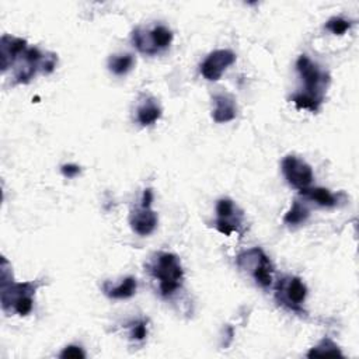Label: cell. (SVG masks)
Returning a JSON list of instances; mask_svg holds the SVG:
<instances>
[{
  "label": "cell",
  "instance_id": "12",
  "mask_svg": "<svg viewBox=\"0 0 359 359\" xmlns=\"http://www.w3.org/2000/svg\"><path fill=\"white\" fill-rule=\"evenodd\" d=\"M213 109L212 118L217 123H226L236 118L237 115V104L231 94L229 93H216L212 98Z\"/></svg>",
  "mask_w": 359,
  "mask_h": 359
},
{
  "label": "cell",
  "instance_id": "10",
  "mask_svg": "<svg viewBox=\"0 0 359 359\" xmlns=\"http://www.w3.org/2000/svg\"><path fill=\"white\" fill-rule=\"evenodd\" d=\"M236 62V53L230 49H216L201 63V74L209 81H217L226 69Z\"/></svg>",
  "mask_w": 359,
  "mask_h": 359
},
{
  "label": "cell",
  "instance_id": "14",
  "mask_svg": "<svg viewBox=\"0 0 359 359\" xmlns=\"http://www.w3.org/2000/svg\"><path fill=\"white\" fill-rule=\"evenodd\" d=\"M136 287H137V282H136V278L133 276H126L118 285H112L111 282L102 283L104 294L108 296L109 299H116V300L132 297L136 293Z\"/></svg>",
  "mask_w": 359,
  "mask_h": 359
},
{
  "label": "cell",
  "instance_id": "21",
  "mask_svg": "<svg viewBox=\"0 0 359 359\" xmlns=\"http://www.w3.org/2000/svg\"><path fill=\"white\" fill-rule=\"evenodd\" d=\"M129 337L130 339L133 341H144L146 337H147V324L144 320H137L135 321L132 325H130V330H129Z\"/></svg>",
  "mask_w": 359,
  "mask_h": 359
},
{
  "label": "cell",
  "instance_id": "7",
  "mask_svg": "<svg viewBox=\"0 0 359 359\" xmlns=\"http://www.w3.org/2000/svg\"><path fill=\"white\" fill-rule=\"evenodd\" d=\"M282 172L287 184L299 191L311 187L314 180L310 164L293 154H289L282 160Z\"/></svg>",
  "mask_w": 359,
  "mask_h": 359
},
{
  "label": "cell",
  "instance_id": "22",
  "mask_svg": "<svg viewBox=\"0 0 359 359\" xmlns=\"http://www.w3.org/2000/svg\"><path fill=\"white\" fill-rule=\"evenodd\" d=\"M86 356L87 355H86L84 349L79 345H67L59 353V358H62V359H84Z\"/></svg>",
  "mask_w": 359,
  "mask_h": 359
},
{
  "label": "cell",
  "instance_id": "4",
  "mask_svg": "<svg viewBox=\"0 0 359 359\" xmlns=\"http://www.w3.org/2000/svg\"><path fill=\"white\" fill-rule=\"evenodd\" d=\"M236 265L252 276L261 287H269L272 285L273 265L262 248L252 247L240 252L236 257Z\"/></svg>",
  "mask_w": 359,
  "mask_h": 359
},
{
  "label": "cell",
  "instance_id": "1",
  "mask_svg": "<svg viewBox=\"0 0 359 359\" xmlns=\"http://www.w3.org/2000/svg\"><path fill=\"white\" fill-rule=\"evenodd\" d=\"M296 70L303 83V88L292 95V102L297 109H307L310 112L318 111L324 102L325 91L330 84V74L307 55H300L297 57Z\"/></svg>",
  "mask_w": 359,
  "mask_h": 359
},
{
  "label": "cell",
  "instance_id": "3",
  "mask_svg": "<svg viewBox=\"0 0 359 359\" xmlns=\"http://www.w3.org/2000/svg\"><path fill=\"white\" fill-rule=\"evenodd\" d=\"M147 266L151 276L158 280V290L161 296L170 297L181 287L184 269L175 254L157 252Z\"/></svg>",
  "mask_w": 359,
  "mask_h": 359
},
{
  "label": "cell",
  "instance_id": "16",
  "mask_svg": "<svg viewBox=\"0 0 359 359\" xmlns=\"http://www.w3.org/2000/svg\"><path fill=\"white\" fill-rule=\"evenodd\" d=\"M300 195L304 199H307L310 202H314L316 205L323 206V208H334V206L338 205V195L332 194L327 188L309 187L306 189H302Z\"/></svg>",
  "mask_w": 359,
  "mask_h": 359
},
{
  "label": "cell",
  "instance_id": "18",
  "mask_svg": "<svg viewBox=\"0 0 359 359\" xmlns=\"http://www.w3.org/2000/svg\"><path fill=\"white\" fill-rule=\"evenodd\" d=\"M309 216H310L309 208L303 202H300V201H293L290 209L283 216V223L287 224L289 227L302 226V224H304L307 222Z\"/></svg>",
  "mask_w": 359,
  "mask_h": 359
},
{
  "label": "cell",
  "instance_id": "11",
  "mask_svg": "<svg viewBox=\"0 0 359 359\" xmlns=\"http://www.w3.org/2000/svg\"><path fill=\"white\" fill-rule=\"evenodd\" d=\"M27 48V41L24 38L3 35L0 39L1 70L6 72L8 67H11Z\"/></svg>",
  "mask_w": 359,
  "mask_h": 359
},
{
  "label": "cell",
  "instance_id": "9",
  "mask_svg": "<svg viewBox=\"0 0 359 359\" xmlns=\"http://www.w3.org/2000/svg\"><path fill=\"white\" fill-rule=\"evenodd\" d=\"M45 53H42L38 48L29 46L27 48L22 55L15 60L13 65L15 67L14 70V81L17 84H27L29 83L38 70L42 67Z\"/></svg>",
  "mask_w": 359,
  "mask_h": 359
},
{
  "label": "cell",
  "instance_id": "15",
  "mask_svg": "<svg viewBox=\"0 0 359 359\" xmlns=\"http://www.w3.org/2000/svg\"><path fill=\"white\" fill-rule=\"evenodd\" d=\"M161 107L153 97H146L136 109V119L142 126H150L161 118Z\"/></svg>",
  "mask_w": 359,
  "mask_h": 359
},
{
  "label": "cell",
  "instance_id": "8",
  "mask_svg": "<svg viewBox=\"0 0 359 359\" xmlns=\"http://www.w3.org/2000/svg\"><path fill=\"white\" fill-rule=\"evenodd\" d=\"M243 219V210L230 198H220L216 202V229L222 234L231 236L238 231Z\"/></svg>",
  "mask_w": 359,
  "mask_h": 359
},
{
  "label": "cell",
  "instance_id": "20",
  "mask_svg": "<svg viewBox=\"0 0 359 359\" xmlns=\"http://www.w3.org/2000/svg\"><path fill=\"white\" fill-rule=\"evenodd\" d=\"M351 25H352V22L342 17H331L325 22V28L330 32H332L334 35H344L351 28Z\"/></svg>",
  "mask_w": 359,
  "mask_h": 359
},
{
  "label": "cell",
  "instance_id": "17",
  "mask_svg": "<svg viewBox=\"0 0 359 359\" xmlns=\"http://www.w3.org/2000/svg\"><path fill=\"white\" fill-rule=\"evenodd\" d=\"M307 358H324V356H332V358H344V353L341 352V348L334 342L331 338L325 337L323 338L317 345L310 348V351L306 355Z\"/></svg>",
  "mask_w": 359,
  "mask_h": 359
},
{
  "label": "cell",
  "instance_id": "19",
  "mask_svg": "<svg viewBox=\"0 0 359 359\" xmlns=\"http://www.w3.org/2000/svg\"><path fill=\"white\" fill-rule=\"evenodd\" d=\"M135 66V57L130 53L112 55L108 59V69L116 76H123Z\"/></svg>",
  "mask_w": 359,
  "mask_h": 359
},
{
  "label": "cell",
  "instance_id": "23",
  "mask_svg": "<svg viewBox=\"0 0 359 359\" xmlns=\"http://www.w3.org/2000/svg\"><path fill=\"white\" fill-rule=\"evenodd\" d=\"M60 171H62V174L66 177V178H74V177H77L79 174H80V167L77 165V164H63L62 167H60Z\"/></svg>",
  "mask_w": 359,
  "mask_h": 359
},
{
  "label": "cell",
  "instance_id": "6",
  "mask_svg": "<svg viewBox=\"0 0 359 359\" xmlns=\"http://www.w3.org/2000/svg\"><path fill=\"white\" fill-rule=\"evenodd\" d=\"M307 297V286L299 276H285L275 286V299L283 307L303 313V303Z\"/></svg>",
  "mask_w": 359,
  "mask_h": 359
},
{
  "label": "cell",
  "instance_id": "5",
  "mask_svg": "<svg viewBox=\"0 0 359 359\" xmlns=\"http://www.w3.org/2000/svg\"><path fill=\"white\" fill-rule=\"evenodd\" d=\"M174 39L172 31L165 25H154L151 29L144 31L137 27L132 32V42L136 49L146 55H156L160 50L167 49Z\"/></svg>",
  "mask_w": 359,
  "mask_h": 359
},
{
  "label": "cell",
  "instance_id": "13",
  "mask_svg": "<svg viewBox=\"0 0 359 359\" xmlns=\"http://www.w3.org/2000/svg\"><path fill=\"white\" fill-rule=\"evenodd\" d=\"M157 223H158L157 213L151 208L140 206L139 209H135L129 217V224L132 230L139 236L151 234L156 230Z\"/></svg>",
  "mask_w": 359,
  "mask_h": 359
},
{
  "label": "cell",
  "instance_id": "2",
  "mask_svg": "<svg viewBox=\"0 0 359 359\" xmlns=\"http://www.w3.org/2000/svg\"><path fill=\"white\" fill-rule=\"evenodd\" d=\"M7 259L1 258V280H0V302L6 313L28 316L34 307V296L39 287V282H14L11 271L7 268Z\"/></svg>",
  "mask_w": 359,
  "mask_h": 359
},
{
  "label": "cell",
  "instance_id": "24",
  "mask_svg": "<svg viewBox=\"0 0 359 359\" xmlns=\"http://www.w3.org/2000/svg\"><path fill=\"white\" fill-rule=\"evenodd\" d=\"M151 202H153V191L150 188H146L143 191V195H142V203L140 206L143 208H151Z\"/></svg>",
  "mask_w": 359,
  "mask_h": 359
}]
</instances>
